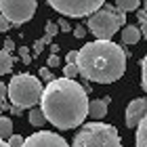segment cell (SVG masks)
<instances>
[{
  "mask_svg": "<svg viewBox=\"0 0 147 147\" xmlns=\"http://www.w3.org/2000/svg\"><path fill=\"white\" fill-rule=\"evenodd\" d=\"M28 120H30V124H32V126H44V124H46L44 113H42V109H38V107H32V109H30Z\"/></svg>",
  "mask_w": 147,
  "mask_h": 147,
  "instance_id": "14",
  "label": "cell"
},
{
  "mask_svg": "<svg viewBox=\"0 0 147 147\" xmlns=\"http://www.w3.org/2000/svg\"><path fill=\"white\" fill-rule=\"evenodd\" d=\"M57 25H59V30H61V32H69V30H71V28H69V21H67L65 17H61V19H59V21H57Z\"/></svg>",
  "mask_w": 147,
  "mask_h": 147,
  "instance_id": "27",
  "label": "cell"
},
{
  "mask_svg": "<svg viewBox=\"0 0 147 147\" xmlns=\"http://www.w3.org/2000/svg\"><path fill=\"white\" fill-rule=\"evenodd\" d=\"M44 30H46V36H51V38L59 34V25H57L55 21H49V23H46V28H44Z\"/></svg>",
  "mask_w": 147,
  "mask_h": 147,
  "instance_id": "23",
  "label": "cell"
},
{
  "mask_svg": "<svg viewBox=\"0 0 147 147\" xmlns=\"http://www.w3.org/2000/svg\"><path fill=\"white\" fill-rule=\"evenodd\" d=\"M145 11H147V0H145Z\"/></svg>",
  "mask_w": 147,
  "mask_h": 147,
  "instance_id": "37",
  "label": "cell"
},
{
  "mask_svg": "<svg viewBox=\"0 0 147 147\" xmlns=\"http://www.w3.org/2000/svg\"><path fill=\"white\" fill-rule=\"evenodd\" d=\"M71 147H122L118 128L105 122H88L76 132Z\"/></svg>",
  "mask_w": 147,
  "mask_h": 147,
  "instance_id": "4",
  "label": "cell"
},
{
  "mask_svg": "<svg viewBox=\"0 0 147 147\" xmlns=\"http://www.w3.org/2000/svg\"><path fill=\"white\" fill-rule=\"evenodd\" d=\"M4 99H6V84L0 82V111L4 109Z\"/></svg>",
  "mask_w": 147,
  "mask_h": 147,
  "instance_id": "26",
  "label": "cell"
},
{
  "mask_svg": "<svg viewBox=\"0 0 147 147\" xmlns=\"http://www.w3.org/2000/svg\"><path fill=\"white\" fill-rule=\"evenodd\" d=\"M137 147H147V113L137 126Z\"/></svg>",
  "mask_w": 147,
  "mask_h": 147,
  "instance_id": "12",
  "label": "cell"
},
{
  "mask_svg": "<svg viewBox=\"0 0 147 147\" xmlns=\"http://www.w3.org/2000/svg\"><path fill=\"white\" fill-rule=\"evenodd\" d=\"M38 78H40V82H53L55 80V76H53V71L49 67H42L38 71Z\"/></svg>",
  "mask_w": 147,
  "mask_h": 147,
  "instance_id": "20",
  "label": "cell"
},
{
  "mask_svg": "<svg viewBox=\"0 0 147 147\" xmlns=\"http://www.w3.org/2000/svg\"><path fill=\"white\" fill-rule=\"evenodd\" d=\"M13 135V120L6 116H0V139H11Z\"/></svg>",
  "mask_w": 147,
  "mask_h": 147,
  "instance_id": "13",
  "label": "cell"
},
{
  "mask_svg": "<svg viewBox=\"0 0 147 147\" xmlns=\"http://www.w3.org/2000/svg\"><path fill=\"white\" fill-rule=\"evenodd\" d=\"M139 30H141V36L147 38V21H143L141 25H139Z\"/></svg>",
  "mask_w": 147,
  "mask_h": 147,
  "instance_id": "33",
  "label": "cell"
},
{
  "mask_svg": "<svg viewBox=\"0 0 147 147\" xmlns=\"http://www.w3.org/2000/svg\"><path fill=\"white\" fill-rule=\"evenodd\" d=\"M78 74L88 82L111 84L126 71V53L111 40H92L78 51Z\"/></svg>",
  "mask_w": 147,
  "mask_h": 147,
  "instance_id": "2",
  "label": "cell"
},
{
  "mask_svg": "<svg viewBox=\"0 0 147 147\" xmlns=\"http://www.w3.org/2000/svg\"><path fill=\"white\" fill-rule=\"evenodd\" d=\"M137 17H139V21H141V23L147 21V11H145V9H139V11H137Z\"/></svg>",
  "mask_w": 147,
  "mask_h": 147,
  "instance_id": "32",
  "label": "cell"
},
{
  "mask_svg": "<svg viewBox=\"0 0 147 147\" xmlns=\"http://www.w3.org/2000/svg\"><path fill=\"white\" fill-rule=\"evenodd\" d=\"M61 67H63V78L76 80V76H80V74H78V65H76V63H65V65H61Z\"/></svg>",
  "mask_w": 147,
  "mask_h": 147,
  "instance_id": "18",
  "label": "cell"
},
{
  "mask_svg": "<svg viewBox=\"0 0 147 147\" xmlns=\"http://www.w3.org/2000/svg\"><path fill=\"white\" fill-rule=\"evenodd\" d=\"M46 65H49V69H53V67H61V59H59L57 55H51L49 61H46Z\"/></svg>",
  "mask_w": 147,
  "mask_h": 147,
  "instance_id": "24",
  "label": "cell"
},
{
  "mask_svg": "<svg viewBox=\"0 0 147 147\" xmlns=\"http://www.w3.org/2000/svg\"><path fill=\"white\" fill-rule=\"evenodd\" d=\"M13 51H15V42H13V38H6L4 40V53H9V55H11Z\"/></svg>",
  "mask_w": 147,
  "mask_h": 147,
  "instance_id": "28",
  "label": "cell"
},
{
  "mask_svg": "<svg viewBox=\"0 0 147 147\" xmlns=\"http://www.w3.org/2000/svg\"><path fill=\"white\" fill-rule=\"evenodd\" d=\"M139 4H141V0H116V6H118L122 13L139 11Z\"/></svg>",
  "mask_w": 147,
  "mask_h": 147,
  "instance_id": "16",
  "label": "cell"
},
{
  "mask_svg": "<svg viewBox=\"0 0 147 147\" xmlns=\"http://www.w3.org/2000/svg\"><path fill=\"white\" fill-rule=\"evenodd\" d=\"M88 95L80 82L69 78H55L44 86L40 109L46 122H51L55 128L69 130L84 124V118L88 116Z\"/></svg>",
  "mask_w": 147,
  "mask_h": 147,
  "instance_id": "1",
  "label": "cell"
},
{
  "mask_svg": "<svg viewBox=\"0 0 147 147\" xmlns=\"http://www.w3.org/2000/svg\"><path fill=\"white\" fill-rule=\"evenodd\" d=\"M11 111H13V113H17V116H19V113H21V109H19V107H15V105H13V107H11Z\"/></svg>",
  "mask_w": 147,
  "mask_h": 147,
  "instance_id": "35",
  "label": "cell"
},
{
  "mask_svg": "<svg viewBox=\"0 0 147 147\" xmlns=\"http://www.w3.org/2000/svg\"><path fill=\"white\" fill-rule=\"evenodd\" d=\"M122 42L124 44H137L139 40H141V30L137 28V25H126V28H122Z\"/></svg>",
  "mask_w": 147,
  "mask_h": 147,
  "instance_id": "11",
  "label": "cell"
},
{
  "mask_svg": "<svg viewBox=\"0 0 147 147\" xmlns=\"http://www.w3.org/2000/svg\"><path fill=\"white\" fill-rule=\"evenodd\" d=\"M76 59H78V51H69L65 57V63H76Z\"/></svg>",
  "mask_w": 147,
  "mask_h": 147,
  "instance_id": "30",
  "label": "cell"
},
{
  "mask_svg": "<svg viewBox=\"0 0 147 147\" xmlns=\"http://www.w3.org/2000/svg\"><path fill=\"white\" fill-rule=\"evenodd\" d=\"M19 55H21V61L25 63V65H30L32 63V55H30V49H28V46H19Z\"/></svg>",
  "mask_w": 147,
  "mask_h": 147,
  "instance_id": "22",
  "label": "cell"
},
{
  "mask_svg": "<svg viewBox=\"0 0 147 147\" xmlns=\"http://www.w3.org/2000/svg\"><path fill=\"white\" fill-rule=\"evenodd\" d=\"M42 92L44 86L40 78L32 76V74H17L6 84V99H11V103L19 109L36 107V103H40V99H42Z\"/></svg>",
  "mask_w": 147,
  "mask_h": 147,
  "instance_id": "3",
  "label": "cell"
},
{
  "mask_svg": "<svg viewBox=\"0 0 147 147\" xmlns=\"http://www.w3.org/2000/svg\"><path fill=\"white\" fill-rule=\"evenodd\" d=\"M23 141H25V139H23L21 135H15V132H13L11 139H9L6 143H9V147H23Z\"/></svg>",
  "mask_w": 147,
  "mask_h": 147,
  "instance_id": "21",
  "label": "cell"
},
{
  "mask_svg": "<svg viewBox=\"0 0 147 147\" xmlns=\"http://www.w3.org/2000/svg\"><path fill=\"white\" fill-rule=\"evenodd\" d=\"M44 46H46V42H44L42 38H40V40H36V42H34V57H38L40 53H42V49H44Z\"/></svg>",
  "mask_w": 147,
  "mask_h": 147,
  "instance_id": "25",
  "label": "cell"
},
{
  "mask_svg": "<svg viewBox=\"0 0 147 147\" xmlns=\"http://www.w3.org/2000/svg\"><path fill=\"white\" fill-rule=\"evenodd\" d=\"M147 113V99L139 97V99H132V101L126 105V113H124V122L128 128H137L141 124V120L145 118Z\"/></svg>",
  "mask_w": 147,
  "mask_h": 147,
  "instance_id": "9",
  "label": "cell"
},
{
  "mask_svg": "<svg viewBox=\"0 0 147 147\" xmlns=\"http://www.w3.org/2000/svg\"><path fill=\"white\" fill-rule=\"evenodd\" d=\"M141 86H143V90L147 92V55L143 57V61H141Z\"/></svg>",
  "mask_w": 147,
  "mask_h": 147,
  "instance_id": "19",
  "label": "cell"
},
{
  "mask_svg": "<svg viewBox=\"0 0 147 147\" xmlns=\"http://www.w3.org/2000/svg\"><path fill=\"white\" fill-rule=\"evenodd\" d=\"M38 9L36 0H0V15L6 17L11 25L28 23Z\"/></svg>",
  "mask_w": 147,
  "mask_h": 147,
  "instance_id": "6",
  "label": "cell"
},
{
  "mask_svg": "<svg viewBox=\"0 0 147 147\" xmlns=\"http://www.w3.org/2000/svg\"><path fill=\"white\" fill-rule=\"evenodd\" d=\"M23 147H69V145L61 135H57V132L40 130V132H34L32 137L25 139Z\"/></svg>",
  "mask_w": 147,
  "mask_h": 147,
  "instance_id": "8",
  "label": "cell"
},
{
  "mask_svg": "<svg viewBox=\"0 0 147 147\" xmlns=\"http://www.w3.org/2000/svg\"><path fill=\"white\" fill-rule=\"evenodd\" d=\"M88 116L95 118V122H101V120L107 116V103L103 99H95V101L88 103Z\"/></svg>",
  "mask_w": 147,
  "mask_h": 147,
  "instance_id": "10",
  "label": "cell"
},
{
  "mask_svg": "<svg viewBox=\"0 0 147 147\" xmlns=\"http://www.w3.org/2000/svg\"><path fill=\"white\" fill-rule=\"evenodd\" d=\"M9 28H11V23L6 21L4 15H0V32H9Z\"/></svg>",
  "mask_w": 147,
  "mask_h": 147,
  "instance_id": "29",
  "label": "cell"
},
{
  "mask_svg": "<svg viewBox=\"0 0 147 147\" xmlns=\"http://www.w3.org/2000/svg\"><path fill=\"white\" fill-rule=\"evenodd\" d=\"M84 34H86V30H84V25H78L76 30H74V36L76 38H84Z\"/></svg>",
  "mask_w": 147,
  "mask_h": 147,
  "instance_id": "31",
  "label": "cell"
},
{
  "mask_svg": "<svg viewBox=\"0 0 147 147\" xmlns=\"http://www.w3.org/2000/svg\"><path fill=\"white\" fill-rule=\"evenodd\" d=\"M11 69H13V57L9 53L0 51V76H6Z\"/></svg>",
  "mask_w": 147,
  "mask_h": 147,
  "instance_id": "15",
  "label": "cell"
},
{
  "mask_svg": "<svg viewBox=\"0 0 147 147\" xmlns=\"http://www.w3.org/2000/svg\"><path fill=\"white\" fill-rule=\"evenodd\" d=\"M51 51H53V55H57V51H59V46H57V44H51Z\"/></svg>",
  "mask_w": 147,
  "mask_h": 147,
  "instance_id": "34",
  "label": "cell"
},
{
  "mask_svg": "<svg viewBox=\"0 0 147 147\" xmlns=\"http://www.w3.org/2000/svg\"><path fill=\"white\" fill-rule=\"evenodd\" d=\"M0 147H9V143H6V141H2V139H0Z\"/></svg>",
  "mask_w": 147,
  "mask_h": 147,
  "instance_id": "36",
  "label": "cell"
},
{
  "mask_svg": "<svg viewBox=\"0 0 147 147\" xmlns=\"http://www.w3.org/2000/svg\"><path fill=\"white\" fill-rule=\"evenodd\" d=\"M86 28H88L90 34H95L97 40H111L113 34H118V21H116V17L111 15L109 11H97L95 15H90L88 17V23H86Z\"/></svg>",
  "mask_w": 147,
  "mask_h": 147,
  "instance_id": "7",
  "label": "cell"
},
{
  "mask_svg": "<svg viewBox=\"0 0 147 147\" xmlns=\"http://www.w3.org/2000/svg\"><path fill=\"white\" fill-rule=\"evenodd\" d=\"M105 11H109L111 15L116 17V21H118L120 28H126V13H122L118 6H105Z\"/></svg>",
  "mask_w": 147,
  "mask_h": 147,
  "instance_id": "17",
  "label": "cell"
},
{
  "mask_svg": "<svg viewBox=\"0 0 147 147\" xmlns=\"http://www.w3.org/2000/svg\"><path fill=\"white\" fill-rule=\"evenodd\" d=\"M46 2L65 19L67 17L82 19L86 15L90 17L97 11H101V4H105V0H46Z\"/></svg>",
  "mask_w": 147,
  "mask_h": 147,
  "instance_id": "5",
  "label": "cell"
}]
</instances>
